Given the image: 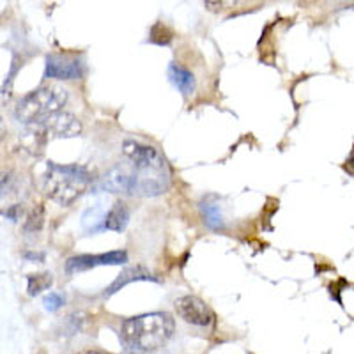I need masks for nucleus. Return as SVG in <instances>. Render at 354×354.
I'll return each instance as SVG.
<instances>
[{"label":"nucleus","instance_id":"nucleus-1","mask_svg":"<svg viewBox=\"0 0 354 354\" xmlns=\"http://www.w3.org/2000/svg\"><path fill=\"white\" fill-rule=\"evenodd\" d=\"M174 319L163 312L138 315V317L126 319L121 324V342L124 349L135 353H154L165 347L172 338Z\"/></svg>","mask_w":354,"mask_h":354},{"label":"nucleus","instance_id":"nucleus-2","mask_svg":"<svg viewBox=\"0 0 354 354\" xmlns=\"http://www.w3.org/2000/svg\"><path fill=\"white\" fill-rule=\"evenodd\" d=\"M93 181V174L85 167L77 165V163L61 165V163L50 161L48 170L44 174L43 188L50 201L62 207H68L84 194L85 188Z\"/></svg>","mask_w":354,"mask_h":354},{"label":"nucleus","instance_id":"nucleus-3","mask_svg":"<svg viewBox=\"0 0 354 354\" xmlns=\"http://www.w3.org/2000/svg\"><path fill=\"white\" fill-rule=\"evenodd\" d=\"M68 103V91L55 85H44L36 88L18 101L15 119L21 124H36L62 112Z\"/></svg>","mask_w":354,"mask_h":354},{"label":"nucleus","instance_id":"nucleus-4","mask_svg":"<svg viewBox=\"0 0 354 354\" xmlns=\"http://www.w3.org/2000/svg\"><path fill=\"white\" fill-rule=\"evenodd\" d=\"M97 188L110 194L137 195L138 172L133 163H117L115 167L101 176Z\"/></svg>","mask_w":354,"mask_h":354},{"label":"nucleus","instance_id":"nucleus-5","mask_svg":"<svg viewBox=\"0 0 354 354\" xmlns=\"http://www.w3.org/2000/svg\"><path fill=\"white\" fill-rule=\"evenodd\" d=\"M85 64L73 55H52L46 57L44 64V77L57 78V80H78L84 77Z\"/></svg>","mask_w":354,"mask_h":354},{"label":"nucleus","instance_id":"nucleus-6","mask_svg":"<svg viewBox=\"0 0 354 354\" xmlns=\"http://www.w3.org/2000/svg\"><path fill=\"white\" fill-rule=\"evenodd\" d=\"M176 310L183 321L194 326L205 328L213 322V312L197 296H183L176 299Z\"/></svg>","mask_w":354,"mask_h":354},{"label":"nucleus","instance_id":"nucleus-7","mask_svg":"<svg viewBox=\"0 0 354 354\" xmlns=\"http://www.w3.org/2000/svg\"><path fill=\"white\" fill-rule=\"evenodd\" d=\"M128 262L126 252H109V254H97V255H77V257L68 259L66 262V273L75 274L82 271L93 270L97 266H121Z\"/></svg>","mask_w":354,"mask_h":354},{"label":"nucleus","instance_id":"nucleus-8","mask_svg":"<svg viewBox=\"0 0 354 354\" xmlns=\"http://www.w3.org/2000/svg\"><path fill=\"white\" fill-rule=\"evenodd\" d=\"M122 153L137 169L167 167L163 156L154 149L153 145H145L137 140H124L122 142Z\"/></svg>","mask_w":354,"mask_h":354},{"label":"nucleus","instance_id":"nucleus-9","mask_svg":"<svg viewBox=\"0 0 354 354\" xmlns=\"http://www.w3.org/2000/svg\"><path fill=\"white\" fill-rule=\"evenodd\" d=\"M50 138H75L82 133V124L69 112H59L41 122Z\"/></svg>","mask_w":354,"mask_h":354},{"label":"nucleus","instance_id":"nucleus-10","mask_svg":"<svg viewBox=\"0 0 354 354\" xmlns=\"http://www.w3.org/2000/svg\"><path fill=\"white\" fill-rule=\"evenodd\" d=\"M133 282H158V278L153 277L149 270H145L144 266H135V268H126L124 271L117 274V278L109 286V289L103 292L105 298H110L115 292H119L121 289H124L128 283Z\"/></svg>","mask_w":354,"mask_h":354},{"label":"nucleus","instance_id":"nucleus-11","mask_svg":"<svg viewBox=\"0 0 354 354\" xmlns=\"http://www.w3.org/2000/svg\"><path fill=\"white\" fill-rule=\"evenodd\" d=\"M169 78L172 82V85L176 88H179L185 96H189V94L195 93V77L194 73L188 71L186 68L179 66L177 62H172L169 64Z\"/></svg>","mask_w":354,"mask_h":354},{"label":"nucleus","instance_id":"nucleus-12","mask_svg":"<svg viewBox=\"0 0 354 354\" xmlns=\"http://www.w3.org/2000/svg\"><path fill=\"white\" fill-rule=\"evenodd\" d=\"M129 223V209L124 202H115L106 213L103 227L112 232H122Z\"/></svg>","mask_w":354,"mask_h":354},{"label":"nucleus","instance_id":"nucleus-13","mask_svg":"<svg viewBox=\"0 0 354 354\" xmlns=\"http://www.w3.org/2000/svg\"><path fill=\"white\" fill-rule=\"evenodd\" d=\"M201 213L204 218V223L209 227L211 230H220L223 229V216L220 213V207L211 202H202L201 204Z\"/></svg>","mask_w":354,"mask_h":354},{"label":"nucleus","instance_id":"nucleus-14","mask_svg":"<svg viewBox=\"0 0 354 354\" xmlns=\"http://www.w3.org/2000/svg\"><path fill=\"white\" fill-rule=\"evenodd\" d=\"M53 283V274L52 273H39V274H30L27 278V290L28 296H37L43 290H48Z\"/></svg>","mask_w":354,"mask_h":354},{"label":"nucleus","instance_id":"nucleus-15","mask_svg":"<svg viewBox=\"0 0 354 354\" xmlns=\"http://www.w3.org/2000/svg\"><path fill=\"white\" fill-rule=\"evenodd\" d=\"M105 216L106 213H103V209H101L100 205L91 207V209L85 211L84 216H82V225H84V229L87 230V232H97L100 229H105V227L101 225V220L105 221Z\"/></svg>","mask_w":354,"mask_h":354},{"label":"nucleus","instance_id":"nucleus-16","mask_svg":"<svg viewBox=\"0 0 354 354\" xmlns=\"http://www.w3.org/2000/svg\"><path fill=\"white\" fill-rule=\"evenodd\" d=\"M44 227V207L43 205H36L30 213L27 214V220L24 223L25 234H37Z\"/></svg>","mask_w":354,"mask_h":354},{"label":"nucleus","instance_id":"nucleus-17","mask_svg":"<svg viewBox=\"0 0 354 354\" xmlns=\"http://www.w3.org/2000/svg\"><path fill=\"white\" fill-rule=\"evenodd\" d=\"M64 303H66V298L59 292H50L43 298L44 310H48V312H57V310L64 306Z\"/></svg>","mask_w":354,"mask_h":354},{"label":"nucleus","instance_id":"nucleus-18","mask_svg":"<svg viewBox=\"0 0 354 354\" xmlns=\"http://www.w3.org/2000/svg\"><path fill=\"white\" fill-rule=\"evenodd\" d=\"M205 2V8L209 9V11L216 12L221 11V9H229L232 6H236L239 0H204Z\"/></svg>","mask_w":354,"mask_h":354},{"label":"nucleus","instance_id":"nucleus-19","mask_svg":"<svg viewBox=\"0 0 354 354\" xmlns=\"http://www.w3.org/2000/svg\"><path fill=\"white\" fill-rule=\"evenodd\" d=\"M24 205L21 204H15L11 207H8V211H4V218H8L9 221H18L21 216H24Z\"/></svg>","mask_w":354,"mask_h":354},{"label":"nucleus","instance_id":"nucleus-20","mask_svg":"<svg viewBox=\"0 0 354 354\" xmlns=\"http://www.w3.org/2000/svg\"><path fill=\"white\" fill-rule=\"evenodd\" d=\"M24 257L28 259V261H44L43 254H25Z\"/></svg>","mask_w":354,"mask_h":354},{"label":"nucleus","instance_id":"nucleus-21","mask_svg":"<svg viewBox=\"0 0 354 354\" xmlns=\"http://www.w3.org/2000/svg\"><path fill=\"white\" fill-rule=\"evenodd\" d=\"M347 169H349L351 174H354V153L351 154L349 161H347Z\"/></svg>","mask_w":354,"mask_h":354}]
</instances>
